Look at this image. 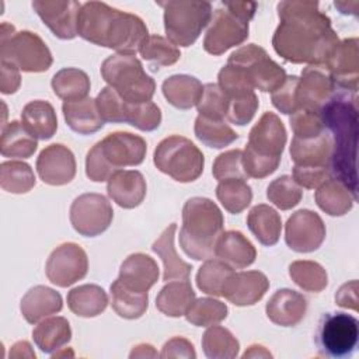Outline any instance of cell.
<instances>
[{"instance_id":"6da1fadb","label":"cell","mask_w":359,"mask_h":359,"mask_svg":"<svg viewBox=\"0 0 359 359\" xmlns=\"http://www.w3.org/2000/svg\"><path fill=\"white\" fill-rule=\"evenodd\" d=\"M278 15L280 22L272 38L275 52L292 63L325 66L339 39L318 3L280 1Z\"/></svg>"},{"instance_id":"7a4b0ae2","label":"cell","mask_w":359,"mask_h":359,"mask_svg":"<svg viewBox=\"0 0 359 359\" xmlns=\"http://www.w3.org/2000/svg\"><path fill=\"white\" fill-rule=\"evenodd\" d=\"M77 35L121 55H135L149 38V31L143 20L135 14L102 1H87L81 4L79 13Z\"/></svg>"},{"instance_id":"3957f363","label":"cell","mask_w":359,"mask_h":359,"mask_svg":"<svg viewBox=\"0 0 359 359\" xmlns=\"http://www.w3.org/2000/svg\"><path fill=\"white\" fill-rule=\"evenodd\" d=\"M324 123L331 132L330 170L356 196V146H358V98L356 93L341 91L320 109Z\"/></svg>"},{"instance_id":"277c9868","label":"cell","mask_w":359,"mask_h":359,"mask_svg":"<svg viewBox=\"0 0 359 359\" xmlns=\"http://www.w3.org/2000/svg\"><path fill=\"white\" fill-rule=\"evenodd\" d=\"M224 219L215 202L194 196L182 208V227L180 245L184 252L196 259H209L215 254L216 243L223 233Z\"/></svg>"},{"instance_id":"5b68a950","label":"cell","mask_w":359,"mask_h":359,"mask_svg":"<svg viewBox=\"0 0 359 359\" xmlns=\"http://www.w3.org/2000/svg\"><path fill=\"white\" fill-rule=\"evenodd\" d=\"M146 140L129 132H114L95 143L86 157V174L94 182L107 181L128 165H139L146 156Z\"/></svg>"},{"instance_id":"8992f818","label":"cell","mask_w":359,"mask_h":359,"mask_svg":"<svg viewBox=\"0 0 359 359\" xmlns=\"http://www.w3.org/2000/svg\"><path fill=\"white\" fill-rule=\"evenodd\" d=\"M286 130L273 112H265L250 132L243 151V168L250 178H265L275 172L285 149Z\"/></svg>"},{"instance_id":"52a82bcc","label":"cell","mask_w":359,"mask_h":359,"mask_svg":"<svg viewBox=\"0 0 359 359\" xmlns=\"http://www.w3.org/2000/svg\"><path fill=\"white\" fill-rule=\"evenodd\" d=\"M257 7L258 4L252 1H223L216 8L205 35V50L219 56L227 49L243 43L248 38V22L254 17Z\"/></svg>"},{"instance_id":"ba28073f","label":"cell","mask_w":359,"mask_h":359,"mask_svg":"<svg viewBox=\"0 0 359 359\" xmlns=\"http://www.w3.org/2000/svg\"><path fill=\"white\" fill-rule=\"evenodd\" d=\"M101 76L128 102H147L154 95L156 83L135 55L116 53L107 57L101 65Z\"/></svg>"},{"instance_id":"9c48e42d","label":"cell","mask_w":359,"mask_h":359,"mask_svg":"<svg viewBox=\"0 0 359 359\" xmlns=\"http://www.w3.org/2000/svg\"><path fill=\"white\" fill-rule=\"evenodd\" d=\"M157 4L164 8V29L174 45L191 46L212 20L209 1L168 0Z\"/></svg>"},{"instance_id":"30bf717a","label":"cell","mask_w":359,"mask_h":359,"mask_svg":"<svg viewBox=\"0 0 359 359\" xmlns=\"http://www.w3.org/2000/svg\"><path fill=\"white\" fill-rule=\"evenodd\" d=\"M154 165L178 182H192L203 171V153L187 137L172 135L163 139L154 150Z\"/></svg>"},{"instance_id":"8fae6325","label":"cell","mask_w":359,"mask_h":359,"mask_svg":"<svg viewBox=\"0 0 359 359\" xmlns=\"http://www.w3.org/2000/svg\"><path fill=\"white\" fill-rule=\"evenodd\" d=\"M359 323L342 311L325 313L321 316L317 331L316 345L321 356L330 359L349 358L358 345Z\"/></svg>"},{"instance_id":"7c38bea8","label":"cell","mask_w":359,"mask_h":359,"mask_svg":"<svg viewBox=\"0 0 359 359\" xmlns=\"http://www.w3.org/2000/svg\"><path fill=\"white\" fill-rule=\"evenodd\" d=\"M95 101L104 122L129 123L144 132L154 130L160 126L161 111L151 101L140 104L128 102L109 86L101 90Z\"/></svg>"},{"instance_id":"4fadbf2b","label":"cell","mask_w":359,"mask_h":359,"mask_svg":"<svg viewBox=\"0 0 359 359\" xmlns=\"http://www.w3.org/2000/svg\"><path fill=\"white\" fill-rule=\"evenodd\" d=\"M1 60L13 63L22 72H46L53 59L46 43L34 32H7L6 22L1 24Z\"/></svg>"},{"instance_id":"5bb4252c","label":"cell","mask_w":359,"mask_h":359,"mask_svg":"<svg viewBox=\"0 0 359 359\" xmlns=\"http://www.w3.org/2000/svg\"><path fill=\"white\" fill-rule=\"evenodd\" d=\"M227 63L240 69L252 88L264 93H273L287 77L286 72L268 56L265 49L255 43H248L233 52Z\"/></svg>"},{"instance_id":"9a60e30c","label":"cell","mask_w":359,"mask_h":359,"mask_svg":"<svg viewBox=\"0 0 359 359\" xmlns=\"http://www.w3.org/2000/svg\"><path fill=\"white\" fill-rule=\"evenodd\" d=\"M112 217V206L101 194H83L70 206V223L84 237H95L104 233Z\"/></svg>"},{"instance_id":"2e32d148","label":"cell","mask_w":359,"mask_h":359,"mask_svg":"<svg viewBox=\"0 0 359 359\" xmlns=\"http://www.w3.org/2000/svg\"><path fill=\"white\" fill-rule=\"evenodd\" d=\"M87 269V254L74 243H65L53 250L45 266L48 279L59 287H67L83 279Z\"/></svg>"},{"instance_id":"e0dca14e","label":"cell","mask_w":359,"mask_h":359,"mask_svg":"<svg viewBox=\"0 0 359 359\" xmlns=\"http://www.w3.org/2000/svg\"><path fill=\"white\" fill-rule=\"evenodd\" d=\"M325 238L323 219L309 209L293 213L286 223V244L296 252L316 251Z\"/></svg>"},{"instance_id":"ac0fdd59","label":"cell","mask_w":359,"mask_h":359,"mask_svg":"<svg viewBox=\"0 0 359 359\" xmlns=\"http://www.w3.org/2000/svg\"><path fill=\"white\" fill-rule=\"evenodd\" d=\"M32 8L43 24L60 39L77 36V20L81 4L74 0H35Z\"/></svg>"},{"instance_id":"d6986e66","label":"cell","mask_w":359,"mask_h":359,"mask_svg":"<svg viewBox=\"0 0 359 359\" xmlns=\"http://www.w3.org/2000/svg\"><path fill=\"white\" fill-rule=\"evenodd\" d=\"M335 86L345 91L356 93L359 81V42L348 38L339 42L325 63Z\"/></svg>"},{"instance_id":"ffe728a7","label":"cell","mask_w":359,"mask_h":359,"mask_svg":"<svg viewBox=\"0 0 359 359\" xmlns=\"http://www.w3.org/2000/svg\"><path fill=\"white\" fill-rule=\"evenodd\" d=\"M335 84L325 66L309 65L302 72L297 86V102L300 109L320 112L324 104L335 93Z\"/></svg>"},{"instance_id":"44dd1931","label":"cell","mask_w":359,"mask_h":359,"mask_svg":"<svg viewBox=\"0 0 359 359\" xmlns=\"http://www.w3.org/2000/svg\"><path fill=\"white\" fill-rule=\"evenodd\" d=\"M39 178L49 185L69 184L76 175V160L72 150L60 143L45 147L36 158Z\"/></svg>"},{"instance_id":"7402d4cb","label":"cell","mask_w":359,"mask_h":359,"mask_svg":"<svg viewBox=\"0 0 359 359\" xmlns=\"http://www.w3.org/2000/svg\"><path fill=\"white\" fill-rule=\"evenodd\" d=\"M269 287L268 278L259 271L233 272L224 282L222 296L236 306H252Z\"/></svg>"},{"instance_id":"603a6c76","label":"cell","mask_w":359,"mask_h":359,"mask_svg":"<svg viewBox=\"0 0 359 359\" xmlns=\"http://www.w3.org/2000/svg\"><path fill=\"white\" fill-rule=\"evenodd\" d=\"M109 198L125 209L139 206L146 196V181L136 170H118L108 178Z\"/></svg>"},{"instance_id":"cb8c5ba5","label":"cell","mask_w":359,"mask_h":359,"mask_svg":"<svg viewBox=\"0 0 359 359\" xmlns=\"http://www.w3.org/2000/svg\"><path fill=\"white\" fill-rule=\"evenodd\" d=\"M118 279L130 290L147 293L158 279V266L151 257L136 252L122 262Z\"/></svg>"},{"instance_id":"d4e9b609","label":"cell","mask_w":359,"mask_h":359,"mask_svg":"<svg viewBox=\"0 0 359 359\" xmlns=\"http://www.w3.org/2000/svg\"><path fill=\"white\" fill-rule=\"evenodd\" d=\"M307 302L303 294L290 289H279L266 303L268 318L282 327H293L306 314Z\"/></svg>"},{"instance_id":"484cf974","label":"cell","mask_w":359,"mask_h":359,"mask_svg":"<svg viewBox=\"0 0 359 359\" xmlns=\"http://www.w3.org/2000/svg\"><path fill=\"white\" fill-rule=\"evenodd\" d=\"M215 255L230 268L243 269L255 261L257 251L241 231L229 230L220 234L216 243Z\"/></svg>"},{"instance_id":"4316f807","label":"cell","mask_w":359,"mask_h":359,"mask_svg":"<svg viewBox=\"0 0 359 359\" xmlns=\"http://www.w3.org/2000/svg\"><path fill=\"white\" fill-rule=\"evenodd\" d=\"M332 142L331 136L323 132L310 139L293 137L290 144V157L294 165L302 167H330Z\"/></svg>"},{"instance_id":"83f0119b","label":"cell","mask_w":359,"mask_h":359,"mask_svg":"<svg viewBox=\"0 0 359 359\" xmlns=\"http://www.w3.org/2000/svg\"><path fill=\"white\" fill-rule=\"evenodd\" d=\"M67 126L79 135H91L104 126L95 100L86 97L76 101H65L62 105Z\"/></svg>"},{"instance_id":"f1b7e54d","label":"cell","mask_w":359,"mask_h":359,"mask_svg":"<svg viewBox=\"0 0 359 359\" xmlns=\"http://www.w3.org/2000/svg\"><path fill=\"white\" fill-rule=\"evenodd\" d=\"M177 230V223H171L160 237L153 243L151 250L161 258L164 265L163 279L165 282L172 279H188L192 271V265L182 261L174 247V236Z\"/></svg>"},{"instance_id":"f546056e","label":"cell","mask_w":359,"mask_h":359,"mask_svg":"<svg viewBox=\"0 0 359 359\" xmlns=\"http://www.w3.org/2000/svg\"><path fill=\"white\" fill-rule=\"evenodd\" d=\"M24 128L36 139L48 140L57 129V118L50 102L35 100L28 102L21 112Z\"/></svg>"},{"instance_id":"4dcf8cb0","label":"cell","mask_w":359,"mask_h":359,"mask_svg":"<svg viewBox=\"0 0 359 359\" xmlns=\"http://www.w3.org/2000/svg\"><path fill=\"white\" fill-rule=\"evenodd\" d=\"M62 296L46 286H35L21 300V313L31 324L62 310Z\"/></svg>"},{"instance_id":"1f68e13d","label":"cell","mask_w":359,"mask_h":359,"mask_svg":"<svg viewBox=\"0 0 359 359\" xmlns=\"http://www.w3.org/2000/svg\"><path fill=\"white\" fill-rule=\"evenodd\" d=\"M203 93L202 83L188 74H175L164 80L163 94L175 108L189 109L198 105Z\"/></svg>"},{"instance_id":"d6a6232c","label":"cell","mask_w":359,"mask_h":359,"mask_svg":"<svg viewBox=\"0 0 359 359\" xmlns=\"http://www.w3.org/2000/svg\"><path fill=\"white\" fill-rule=\"evenodd\" d=\"M247 224L250 231L262 245L271 247L278 243L282 230V220L273 208L265 203L254 206L247 216Z\"/></svg>"},{"instance_id":"836d02e7","label":"cell","mask_w":359,"mask_h":359,"mask_svg":"<svg viewBox=\"0 0 359 359\" xmlns=\"http://www.w3.org/2000/svg\"><path fill=\"white\" fill-rule=\"evenodd\" d=\"M316 202L330 216H342L352 209L356 196L337 178H328L316 191Z\"/></svg>"},{"instance_id":"e575fe53","label":"cell","mask_w":359,"mask_h":359,"mask_svg":"<svg viewBox=\"0 0 359 359\" xmlns=\"http://www.w3.org/2000/svg\"><path fill=\"white\" fill-rule=\"evenodd\" d=\"M195 300V292L188 279L168 282L156 297V307L168 317H181Z\"/></svg>"},{"instance_id":"d590c367","label":"cell","mask_w":359,"mask_h":359,"mask_svg":"<svg viewBox=\"0 0 359 359\" xmlns=\"http://www.w3.org/2000/svg\"><path fill=\"white\" fill-rule=\"evenodd\" d=\"M38 147L36 137H34L22 125V122L11 121L8 125L3 126L0 150L4 157L14 158H28Z\"/></svg>"},{"instance_id":"8d00e7d4","label":"cell","mask_w":359,"mask_h":359,"mask_svg":"<svg viewBox=\"0 0 359 359\" xmlns=\"http://www.w3.org/2000/svg\"><path fill=\"white\" fill-rule=\"evenodd\" d=\"M107 293L98 285H81L67 294L69 309L80 317H95L107 309Z\"/></svg>"},{"instance_id":"74e56055","label":"cell","mask_w":359,"mask_h":359,"mask_svg":"<svg viewBox=\"0 0 359 359\" xmlns=\"http://www.w3.org/2000/svg\"><path fill=\"white\" fill-rule=\"evenodd\" d=\"M32 337L36 346L43 353L52 355L70 341L72 330L65 317H52L38 324L32 331Z\"/></svg>"},{"instance_id":"f35d334b","label":"cell","mask_w":359,"mask_h":359,"mask_svg":"<svg viewBox=\"0 0 359 359\" xmlns=\"http://www.w3.org/2000/svg\"><path fill=\"white\" fill-rule=\"evenodd\" d=\"M90 79L86 72L76 67H65L52 77L53 93L65 101H76L87 97Z\"/></svg>"},{"instance_id":"ab89813d","label":"cell","mask_w":359,"mask_h":359,"mask_svg":"<svg viewBox=\"0 0 359 359\" xmlns=\"http://www.w3.org/2000/svg\"><path fill=\"white\" fill-rule=\"evenodd\" d=\"M111 304L115 313L126 320H135L142 317L149 306L147 293H139L123 286L119 279L111 285Z\"/></svg>"},{"instance_id":"60d3db41","label":"cell","mask_w":359,"mask_h":359,"mask_svg":"<svg viewBox=\"0 0 359 359\" xmlns=\"http://www.w3.org/2000/svg\"><path fill=\"white\" fill-rule=\"evenodd\" d=\"M194 130L198 140L213 149H223L238 139V135L224 122V119H212L198 115Z\"/></svg>"},{"instance_id":"b9f144b4","label":"cell","mask_w":359,"mask_h":359,"mask_svg":"<svg viewBox=\"0 0 359 359\" xmlns=\"http://www.w3.org/2000/svg\"><path fill=\"white\" fill-rule=\"evenodd\" d=\"M216 196L224 209L233 215L243 212L252 199L251 187L241 178H229L219 181Z\"/></svg>"},{"instance_id":"7bdbcfd3","label":"cell","mask_w":359,"mask_h":359,"mask_svg":"<svg viewBox=\"0 0 359 359\" xmlns=\"http://www.w3.org/2000/svg\"><path fill=\"white\" fill-rule=\"evenodd\" d=\"M1 188L11 194H25L35 185V175L27 163L4 161L0 168Z\"/></svg>"},{"instance_id":"ee69618b","label":"cell","mask_w":359,"mask_h":359,"mask_svg":"<svg viewBox=\"0 0 359 359\" xmlns=\"http://www.w3.org/2000/svg\"><path fill=\"white\" fill-rule=\"evenodd\" d=\"M184 316L188 323L196 327H209L227 317V306L219 300L202 297L194 300Z\"/></svg>"},{"instance_id":"f6af8a7d","label":"cell","mask_w":359,"mask_h":359,"mask_svg":"<svg viewBox=\"0 0 359 359\" xmlns=\"http://www.w3.org/2000/svg\"><path fill=\"white\" fill-rule=\"evenodd\" d=\"M289 275L297 286L307 292L318 293L328 283L325 269L313 261H294L289 266Z\"/></svg>"},{"instance_id":"bcb514c9","label":"cell","mask_w":359,"mask_h":359,"mask_svg":"<svg viewBox=\"0 0 359 359\" xmlns=\"http://www.w3.org/2000/svg\"><path fill=\"white\" fill-rule=\"evenodd\" d=\"M233 273V268L219 258L206 259L196 273L198 287L212 296H222V289L226 279Z\"/></svg>"},{"instance_id":"7dc6e473","label":"cell","mask_w":359,"mask_h":359,"mask_svg":"<svg viewBox=\"0 0 359 359\" xmlns=\"http://www.w3.org/2000/svg\"><path fill=\"white\" fill-rule=\"evenodd\" d=\"M202 348L208 358H234L240 345L229 330L216 325L203 334Z\"/></svg>"},{"instance_id":"c3c4849f","label":"cell","mask_w":359,"mask_h":359,"mask_svg":"<svg viewBox=\"0 0 359 359\" xmlns=\"http://www.w3.org/2000/svg\"><path fill=\"white\" fill-rule=\"evenodd\" d=\"M139 52L144 60L154 66V69L174 65L181 57L180 49L160 35H149Z\"/></svg>"},{"instance_id":"681fc988","label":"cell","mask_w":359,"mask_h":359,"mask_svg":"<svg viewBox=\"0 0 359 359\" xmlns=\"http://www.w3.org/2000/svg\"><path fill=\"white\" fill-rule=\"evenodd\" d=\"M303 196L300 185L289 175L273 180L266 188V198L279 209L289 210L294 208Z\"/></svg>"},{"instance_id":"f907efd6","label":"cell","mask_w":359,"mask_h":359,"mask_svg":"<svg viewBox=\"0 0 359 359\" xmlns=\"http://www.w3.org/2000/svg\"><path fill=\"white\" fill-rule=\"evenodd\" d=\"M198 112L202 116L212 119H224L227 114L229 101L219 84L208 83L203 86L202 97L198 102Z\"/></svg>"},{"instance_id":"816d5d0a","label":"cell","mask_w":359,"mask_h":359,"mask_svg":"<svg viewBox=\"0 0 359 359\" xmlns=\"http://www.w3.org/2000/svg\"><path fill=\"white\" fill-rule=\"evenodd\" d=\"M227 101H229V107H227L226 118L231 123L238 126L247 125L254 118L259 105L258 97L255 95L254 91L240 94V95H230L227 97Z\"/></svg>"},{"instance_id":"f5cc1de1","label":"cell","mask_w":359,"mask_h":359,"mask_svg":"<svg viewBox=\"0 0 359 359\" xmlns=\"http://www.w3.org/2000/svg\"><path fill=\"white\" fill-rule=\"evenodd\" d=\"M212 174L217 181H224L229 178L247 180L248 177L243 168V151L236 149L219 154L213 163Z\"/></svg>"},{"instance_id":"db71d44e","label":"cell","mask_w":359,"mask_h":359,"mask_svg":"<svg viewBox=\"0 0 359 359\" xmlns=\"http://www.w3.org/2000/svg\"><path fill=\"white\" fill-rule=\"evenodd\" d=\"M290 128L294 137L310 139L324 132V123L320 112L310 109H299L290 116Z\"/></svg>"},{"instance_id":"11a10c76","label":"cell","mask_w":359,"mask_h":359,"mask_svg":"<svg viewBox=\"0 0 359 359\" xmlns=\"http://www.w3.org/2000/svg\"><path fill=\"white\" fill-rule=\"evenodd\" d=\"M297 86H299V77L287 76L283 84L272 93V104L282 114L293 115L296 111L300 109L297 102Z\"/></svg>"},{"instance_id":"9f6ffc18","label":"cell","mask_w":359,"mask_h":359,"mask_svg":"<svg viewBox=\"0 0 359 359\" xmlns=\"http://www.w3.org/2000/svg\"><path fill=\"white\" fill-rule=\"evenodd\" d=\"M300 187L307 189L318 188L324 184L328 178H331L330 167H293V177H292Z\"/></svg>"},{"instance_id":"6f0895ef","label":"cell","mask_w":359,"mask_h":359,"mask_svg":"<svg viewBox=\"0 0 359 359\" xmlns=\"http://www.w3.org/2000/svg\"><path fill=\"white\" fill-rule=\"evenodd\" d=\"M335 303L341 307L358 310V282L351 280L342 285L335 293Z\"/></svg>"}]
</instances>
